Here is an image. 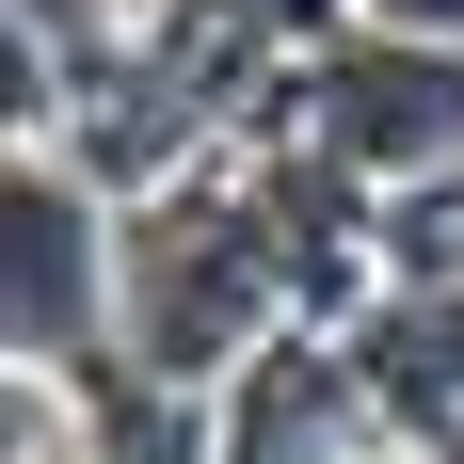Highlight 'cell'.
I'll return each instance as SVG.
<instances>
[{
	"label": "cell",
	"instance_id": "cell-7",
	"mask_svg": "<svg viewBox=\"0 0 464 464\" xmlns=\"http://www.w3.org/2000/svg\"><path fill=\"white\" fill-rule=\"evenodd\" d=\"M129 16H160V0H129Z\"/></svg>",
	"mask_w": 464,
	"mask_h": 464
},
{
	"label": "cell",
	"instance_id": "cell-1",
	"mask_svg": "<svg viewBox=\"0 0 464 464\" xmlns=\"http://www.w3.org/2000/svg\"><path fill=\"white\" fill-rule=\"evenodd\" d=\"M288 321H304V304H288L273 192L240 177L225 144H208L192 177H160V208H129V369L192 384V401H225Z\"/></svg>",
	"mask_w": 464,
	"mask_h": 464
},
{
	"label": "cell",
	"instance_id": "cell-4",
	"mask_svg": "<svg viewBox=\"0 0 464 464\" xmlns=\"http://www.w3.org/2000/svg\"><path fill=\"white\" fill-rule=\"evenodd\" d=\"M336 369L353 401L384 417V449H464V288H369L353 321H336Z\"/></svg>",
	"mask_w": 464,
	"mask_h": 464
},
{
	"label": "cell",
	"instance_id": "cell-2",
	"mask_svg": "<svg viewBox=\"0 0 464 464\" xmlns=\"http://www.w3.org/2000/svg\"><path fill=\"white\" fill-rule=\"evenodd\" d=\"M0 353L48 401L129 369V225L64 144H16V177H0Z\"/></svg>",
	"mask_w": 464,
	"mask_h": 464
},
{
	"label": "cell",
	"instance_id": "cell-6",
	"mask_svg": "<svg viewBox=\"0 0 464 464\" xmlns=\"http://www.w3.org/2000/svg\"><path fill=\"white\" fill-rule=\"evenodd\" d=\"M16 464H96V449H81V432H16Z\"/></svg>",
	"mask_w": 464,
	"mask_h": 464
},
{
	"label": "cell",
	"instance_id": "cell-3",
	"mask_svg": "<svg viewBox=\"0 0 464 464\" xmlns=\"http://www.w3.org/2000/svg\"><path fill=\"white\" fill-rule=\"evenodd\" d=\"M288 144H321L336 177L369 192H417V177H464V48H417V33H369L353 0H336L321 33H304V81L273 112Z\"/></svg>",
	"mask_w": 464,
	"mask_h": 464
},
{
	"label": "cell",
	"instance_id": "cell-5",
	"mask_svg": "<svg viewBox=\"0 0 464 464\" xmlns=\"http://www.w3.org/2000/svg\"><path fill=\"white\" fill-rule=\"evenodd\" d=\"M369 33H417V48H464V0H353Z\"/></svg>",
	"mask_w": 464,
	"mask_h": 464
}]
</instances>
